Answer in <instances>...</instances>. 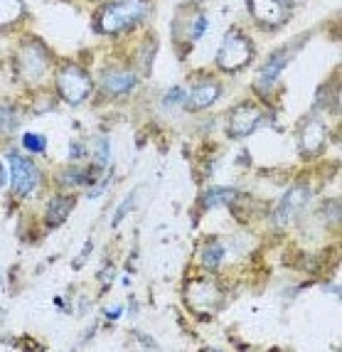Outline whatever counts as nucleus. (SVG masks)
Returning <instances> with one entry per match:
<instances>
[{
	"label": "nucleus",
	"instance_id": "nucleus-1",
	"mask_svg": "<svg viewBox=\"0 0 342 352\" xmlns=\"http://www.w3.org/2000/svg\"><path fill=\"white\" fill-rule=\"evenodd\" d=\"M148 15L146 0H116L101 8L99 12V30L106 35H116L124 30L133 28Z\"/></svg>",
	"mask_w": 342,
	"mask_h": 352
},
{
	"label": "nucleus",
	"instance_id": "nucleus-2",
	"mask_svg": "<svg viewBox=\"0 0 342 352\" xmlns=\"http://www.w3.org/2000/svg\"><path fill=\"white\" fill-rule=\"evenodd\" d=\"M251 42H249L247 35H242L239 30H231L227 32L222 45L217 50V65L227 72H234V69H242L251 62Z\"/></svg>",
	"mask_w": 342,
	"mask_h": 352
},
{
	"label": "nucleus",
	"instance_id": "nucleus-3",
	"mask_svg": "<svg viewBox=\"0 0 342 352\" xmlns=\"http://www.w3.org/2000/svg\"><path fill=\"white\" fill-rule=\"evenodd\" d=\"M57 91L67 104H82L91 94V79L84 69L69 65L57 74Z\"/></svg>",
	"mask_w": 342,
	"mask_h": 352
},
{
	"label": "nucleus",
	"instance_id": "nucleus-4",
	"mask_svg": "<svg viewBox=\"0 0 342 352\" xmlns=\"http://www.w3.org/2000/svg\"><path fill=\"white\" fill-rule=\"evenodd\" d=\"M8 163H10V185L15 190V195L20 197H27L32 190L37 188V182H40V173H37L35 163L18 153H10L8 155Z\"/></svg>",
	"mask_w": 342,
	"mask_h": 352
},
{
	"label": "nucleus",
	"instance_id": "nucleus-5",
	"mask_svg": "<svg viewBox=\"0 0 342 352\" xmlns=\"http://www.w3.org/2000/svg\"><path fill=\"white\" fill-rule=\"evenodd\" d=\"M261 121H264L261 109H256V106H251V104H242L231 111L227 131H229L231 138H247V135H251L259 129Z\"/></svg>",
	"mask_w": 342,
	"mask_h": 352
},
{
	"label": "nucleus",
	"instance_id": "nucleus-6",
	"mask_svg": "<svg viewBox=\"0 0 342 352\" xmlns=\"http://www.w3.org/2000/svg\"><path fill=\"white\" fill-rule=\"evenodd\" d=\"M306 202H308V188L306 185H295V188H290L288 192L284 195L281 205L276 207L278 224H286V222H290V219H295V214L306 207Z\"/></svg>",
	"mask_w": 342,
	"mask_h": 352
},
{
	"label": "nucleus",
	"instance_id": "nucleus-7",
	"mask_svg": "<svg viewBox=\"0 0 342 352\" xmlns=\"http://www.w3.org/2000/svg\"><path fill=\"white\" fill-rule=\"evenodd\" d=\"M251 12L261 23L278 25L288 15V3L286 0H251Z\"/></svg>",
	"mask_w": 342,
	"mask_h": 352
},
{
	"label": "nucleus",
	"instance_id": "nucleus-8",
	"mask_svg": "<svg viewBox=\"0 0 342 352\" xmlns=\"http://www.w3.org/2000/svg\"><path fill=\"white\" fill-rule=\"evenodd\" d=\"M136 84H138V76L133 74V72H126V69H111L101 76V89L111 96L128 94Z\"/></svg>",
	"mask_w": 342,
	"mask_h": 352
},
{
	"label": "nucleus",
	"instance_id": "nucleus-9",
	"mask_svg": "<svg viewBox=\"0 0 342 352\" xmlns=\"http://www.w3.org/2000/svg\"><path fill=\"white\" fill-rule=\"evenodd\" d=\"M217 96H219V84L202 82L190 89V94L185 96V106L192 109V111H202V109H209L217 101Z\"/></svg>",
	"mask_w": 342,
	"mask_h": 352
},
{
	"label": "nucleus",
	"instance_id": "nucleus-10",
	"mask_svg": "<svg viewBox=\"0 0 342 352\" xmlns=\"http://www.w3.org/2000/svg\"><path fill=\"white\" fill-rule=\"evenodd\" d=\"M288 57H290V50H278L276 54H271L269 57V62H266L264 67H261V74H259V89H271L273 84H276L278 74L286 69V65H288Z\"/></svg>",
	"mask_w": 342,
	"mask_h": 352
},
{
	"label": "nucleus",
	"instance_id": "nucleus-11",
	"mask_svg": "<svg viewBox=\"0 0 342 352\" xmlns=\"http://www.w3.org/2000/svg\"><path fill=\"white\" fill-rule=\"evenodd\" d=\"M20 69L23 74H27L30 79L40 76L42 72L47 69V54L40 45H27V47L20 52Z\"/></svg>",
	"mask_w": 342,
	"mask_h": 352
},
{
	"label": "nucleus",
	"instance_id": "nucleus-12",
	"mask_svg": "<svg viewBox=\"0 0 342 352\" xmlns=\"http://www.w3.org/2000/svg\"><path fill=\"white\" fill-rule=\"evenodd\" d=\"M325 146V126L320 121H310L301 133V151L303 155H315Z\"/></svg>",
	"mask_w": 342,
	"mask_h": 352
},
{
	"label": "nucleus",
	"instance_id": "nucleus-13",
	"mask_svg": "<svg viewBox=\"0 0 342 352\" xmlns=\"http://www.w3.org/2000/svg\"><path fill=\"white\" fill-rule=\"evenodd\" d=\"M190 288H192V291H197V298H200V300H192V303H190L192 308H195V311L207 313V305L205 303H209V308H217L219 291L209 281H195Z\"/></svg>",
	"mask_w": 342,
	"mask_h": 352
},
{
	"label": "nucleus",
	"instance_id": "nucleus-14",
	"mask_svg": "<svg viewBox=\"0 0 342 352\" xmlns=\"http://www.w3.org/2000/svg\"><path fill=\"white\" fill-rule=\"evenodd\" d=\"M71 207H74V200H71V197H54L47 207V224L49 227H57V224L65 222V219L69 217Z\"/></svg>",
	"mask_w": 342,
	"mask_h": 352
},
{
	"label": "nucleus",
	"instance_id": "nucleus-15",
	"mask_svg": "<svg viewBox=\"0 0 342 352\" xmlns=\"http://www.w3.org/2000/svg\"><path fill=\"white\" fill-rule=\"evenodd\" d=\"M236 200V190L231 188H217V190H209V192L202 197V207H217V205H227V202Z\"/></svg>",
	"mask_w": 342,
	"mask_h": 352
},
{
	"label": "nucleus",
	"instance_id": "nucleus-16",
	"mask_svg": "<svg viewBox=\"0 0 342 352\" xmlns=\"http://www.w3.org/2000/svg\"><path fill=\"white\" fill-rule=\"evenodd\" d=\"M23 15V0H0V25H10Z\"/></svg>",
	"mask_w": 342,
	"mask_h": 352
},
{
	"label": "nucleus",
	"instance_id": "nucleus-17",
	"mask_svg": "<svg viewBox=\"0 0 342 352\" xmlns=\"http://www.w3.org/2000/svg\"><path fill=\"white\" fill-rule=\"evenodd\" d=\"M222 256H225V247L217 244V241H212V244H207L205 252H202V264H205L209 271H214L219 264H222Z\"/></svg>",
	"mask_w": 342,
	"mask_h": 352
},
{
	"label": "nucleus",
	"instance_id": "nucleus-18",
	"mask_svg": "<svg viewBox=\"0 0 342 352\" xmlns=\"http://www.w3.org/2000/svg\"><path fill=\"white\" fill-rule=\"evenodd\" d=\"M23 146L32 153H45L47 148V141H45V135H37V133H25L23 135Z\"/></svg>",
	"mask_w": 342,
	"mask_h": 352
},
{
	"label": "nucleus",
	"instance_id": "nucleus-19",
	"mask_svg": "<svg viewBox=\"0 0 342 352\" xmlns=\"http://www.w3.org/2000/svg\"><path fill=\"white\" fill-rule=\"evenodd\" d=\"M15 124H18V113L10 106H0V131H10Z\"/></svg>",
	"mask_w": 342,
	"mask_h": 352
},
{
	"label": "nucleus",
	"instance_id": "nucleus-20",
	"mask_svg": "<svg viewBox=\"0 0 342 352\" xmlns=\"http://www.w3.org/2000/svg\"><path fill=\"white\" fill-rule=\"evenodd\" d=\"M109 158H111L109 141H106V138H99V143H96V165H99V168H104V165L109 163Z\"/></svg>",
	"mask_w": 342,
	"mask_h": 352
},
{
	"label": "nucleus",
	"instance_id": "nucleus-21",
	"mask_svg": "<svg viewBox=\"0 0 342 352\" xmlns=\"http://www.w3.org/2000/svg\"><path fill=\"white\" fill-rule=\"evenodd\" d=\"M205 30H207V18H205V15H197V18L192 20V30H190V37H192V40H200V37L205 35Z\"/></svg>",
	"mask_w": 342,
	"mask_h": 352
},
{
	"label": "nucleus",
	"instance_id": "nucleus-22",
	"mask_svg": "<svg viewBox=\"0 0 342 352\" xmlns=\"http://www.w3.org/2000/svg\"><path fill=\"white\" fill-rule=\"evenodd\" d=\"M133 195H136V192H130L128 197H126V200H124V205H121V207H118V210H116V214H113V224H118V222H121V219L126 217V214H128V210H130V207H133Z\"/></svg>",
	"mask_w": 342,
	"mask_h": 352
},
{
	"label": "nucleus",
	"instance_id": "nucleus-23",
	"mask_svg": "<svg viewBox=\"0 0 342 352\" xmlns=\"http://www.w3.org/2000/svg\"><path fill=\"white\" fill-rule=\"evenodd\" d=\"M185 101V91L183 89H177V87H172L170 91L166 94V106H175V104H183Z\"/></svg>",
	"mask_w": 342,
	"mask_h": 352
},
{
	"label": "nucleus",
	"instance_id": "nucleus-24",
	"mask_svg": "<svg viewBox=\"0 0 342 352\" xmlns=\"http://www.w3.org/2000/svg\"><path fill=\"white\" fill-rule=\"evenodd\" d=\"M118 316H121V308H111V311H106V318H109V320H116Z\"/></svg>",
	"mask_w": 342,
	"mask_h": 352
},
{
	"label": "nucleus",
	"instance_id": "nucleus-25",
	"mask_svg": "<svg viewBox=\"0 0 342 352\" xmlns=\"http://www.w3.org/2000/svg\"><path fill=\"white\" fill-rule=\"evenodd\" d=\"M0 283H3V278H0Z\"/></svg>",
	"mask_w": 342,
	"mask_h": 352
}]
</instances>
